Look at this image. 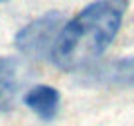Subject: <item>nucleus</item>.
Masks as SVG:
<instances>
[{
    "mask_svg": "<svg viewBox=\"0 0 134 126\" xmlns=\"http://www.w3.org/2000/svg\"><path fill=\"white\" fill-rule=\"evenodd\" d=\"M22 87V67L14 57H0V112L14 108Z\"/></svg>",
    "mask_w": 134,
    "mask_h": 126,
    "instance_id": "39448f33",
    "label": "nucleus"
},
{
    "mask_svg": "<svg viewBox=\"0 0 134 126\" xmlns=\"http://www.w3.org/2000/svg\"><path fill=\"white\" fill-rule=\"evenodd\" d=\"M128 0H95L63 22L49 59L63 71H83L105 53L120 32Z\"/></svg>",
    "mask_w": 134,
    "mask_h": 126,
    "instance_id": "f257e3e1",
    "label": "nucleus"
},
{
    "mask_svg": "<svg viewBox=\"0 0 134 126\" xmlns=\"http://www.w3.org/2000/svg\"><path fill=\"white\" fill-rule=\"evenodd\" d=\"M83 79L99 87H132L134 57H118L103 63H93L83 69Z\"/></svg>",
    "mask_w": 134,
    "mask_h": 126,
    "instance_id": "7ed1b4c3",
    "label": "nucleus"
},
{
    "mask_svg": "<svg viewBox=\"0 0 134 126\" xmlns=\"http://www.w3.org/2000/svg\"><path fill=\"white\" fill-rule=\"evenodd\" d=\"M24 105L42 120H51L57 116L61 95L51 85H34L24 95Z\"/></svg>",
    "mask_w": 134,
    "mask_h": 126,
    "instance_id": "20e7f679",
    "label": "nucleus"
},
{
    "mask_svg": "<svg viewBox=\"0 0 134 126\" xmlns=\"http://www.w3.org/2000/svg\"><path fill=\"white\" fill-rule=\"evenodd\" d=\"M63 26V16L59 12H46L34 18L16 34L14 43L24 55L32 59L49 57L59 30Z\"/></svg>",
    "mask_w": 134,
    "mask_h": 126,
    "instance_id": "f03ea898",
    "label": "nucleus"
},
{
    "mask_svg": "<svg viewBox=\"0 0 134 126\" xmlns=\"http://www.w3.org/2000/svg\"><path fill=\"white\" fill-rule=\"evenodd\" d=\"M0 2H8V0H0Z\"/></svg>",
    "mask_w": 134,
    "mask_h": 126,
    "instance_id": "423d86ee",
    "label": "nucleus"
}]
</instances>
